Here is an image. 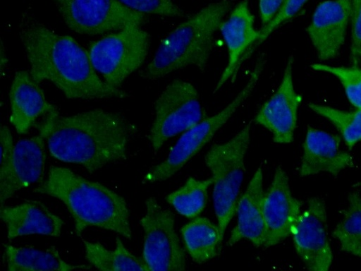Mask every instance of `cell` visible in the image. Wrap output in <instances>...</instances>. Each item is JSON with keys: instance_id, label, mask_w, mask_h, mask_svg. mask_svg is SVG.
<instances>
[{"instance_id": "6", "label": "cell", "mask_w": 361, "mask_h": 271, "mask_svg": "<svg viewBox=\"0 0 361 271\" xmlns=\"http://www.w3.org/2000/svg\"><path fill=\"white\" fill-rule=\"evenodd\" d=\"M265 62L264 56L262 54L256 61L248 80L236 97L220 112L207 116L183 133L166 158L149 169L144 176L142 183H154L171 177L209 143L252 94L261 76Z\"/></svg>"}, {"instance_id": "15", "label": "cell", "mask_w": 361, "mask_h": 271, "mask_svg": "<svg viewBox=\"0 0 361 271\" xmlns=\"http://www.w3.org/2000/svg\"><path fill=\"white\" fill-rule=\"evenodd\" d=\"M255 16L252 13L248 0L238 3L229 17L221 22L220 30L228 50V62L216 84L214 92L225 83L236 78L241 59L259 37V30L254 27Z\"/></svg>"}, {"instance_id": "22", "label": "cell", "mask_w": 361, "mask_h": 271, "mask_svg": "<svg viewBox=\"0 0 361 271\" xmlns=\"http://www.w3.org/2000/svg\"><path fill=\"white\" fill-rule=\"evenodd\" d=\"M188 253L197 263H203L217 256L223 239L218 225L206 217H195L181 229Z\"/></svg>"}, {"instance_id": "26", "label": "cell", "mask_w": 361, "mask_h": 271, "mask_svg": "<svg viewBox=\"0 0 361 271\" xmlns=\"http://www.w3.org/2000/svg\"><path fill=\"white\" fill-rule=\"evenodd\" d=\"M310 109L331 121L338 130L349 149L361 141V108L352 112L310 103Z\"/></svg>"}, {"instance_id": "25", "label": "cell", "mask_w": 361, "mask_h": 271, "mask_svg": "<svg viewBox=\"0 0 361 271\" xmlns=\"http://www.w3.org/2000/svg\"><path fill=\"white\" fill-rule=\"evenodd\" d=\"M213 184L212 178L199 180L192 177L169 194L167 202L181 215L195 218L204 209L207 201V189Z\"/></svg>"}, {"instance_id": "33", "label": "cell", "mask_w": 361, "mask_h": 271, "mask_svg": "<svg viewBox=\"0 0 361 271\" xmlns=\"http://www.w3.org/2000/svg\"><path fill=\"white\" fill-rule=\"evenodd\" d=\"M7 62L6 54L4 53V48L3 44H1V69L4 67V64H6Z\"/></svg>"}, {"instance_id": "11", "label": "cell", "mask_w": 361, "mask_h": 271, "mask_svg": "<svg viewBox=\"0 0 361 271\" xmlns=\"http://www.w3.org/2000/svg\"><path fill=\"white\" fill-rule=\"evenodd\" d=\"M298 255L306 267L312 271H326L332 263L328 236L326 203L320 197H312L300 214L291 233Z\"/></svg>"}, {"instance_id": "2", "label": "cell", "mask_w": 361, "mask_h": 271, "mask_svg": "<svg viewBox=\"0 0 361 271\" xmlns=\"http://www.w3.org/2000/svg\"><path fill=\"white\" fill-rule=\"evenodd\" d=\"M20 37L30 73L37 83L49 80L71 99L128 96L125 91L100 79L88 52L71 37L59 35L36 22L23 24Z\"/></svg>"}, {"instance_id": "19", "label": "cell", "mask_w": 361, "mask_h": 271, "mask_svg": "<svg viewBox=\"0 0 361 271\" xmlns=\"http://www.w3.org/2000/svg\"><path fill=\"white\" fill-rule=\"evenodd\" d=\"M264 194L262 171L258 168L239 199L236 210L237 223L227 241L228 246L247 239L256 247H264L267 238Z\"/></svg>"}, {"instance_id": "28", "label": "cell", "mask_w": 361, "mask_h": 271, "mask_svg": "<svg viewBox=\"0 0 361 271\" xmlns=\"http://www.w3.org/2000/svg\"><path fill=\"white\" fill-rule=\"evenodd\" d=\"M308 0H283L273 19L259 30V37L241 59V64L279 27L290 20L301 10Z\"/></svg>"}, {"instance_id": "20", "label": "cell", "mask_w": 361, "mask_h": 271, "mask_svg": "<svg viewBox=\"0 0 361 271\" xmlns=\"http://www.w3.org/2000/svg\"><path fill=\"white\" fill-rule=\"evenodd\" d=\"M30 72H16L10 91V121L18 133H25L41 116L56 112Z\"/></svg>"}, {"instance_id": "29", "label": "cell", "mask_w": 361, "mask_h": 271, "mask_svg": "<svg viewBox=\"0 0 361 271\" xmlns=\"http://www.w3.org/2000/svg\"><path fill=\"white\" fill-rule=\"evenodd\" d=\"M128 8L142 13L181 17L184 11L171 0H118Z\"/></svg>"}, {"instance_id": "7", "label": "cell", "mask_w": 361, "mask_h": 271, "mask_svg": "<svg viewBox=\"0 0 361 271\" xmlns=\"http://www.w3.org/2000/svg\"><path fill=\"white\" fill-rule=\"evenodd\" d=\"M149 46V34L140 25H132L93 42L88 54L94 68L104 80L119 88L142 64Z\"/></svg>"}, {"instance_id": "27", "label": "cell", "mask_w": 361, "mask_h": 271, "mask_svg": "<svg viewBox=\"0 0 361 271\" xmlns=\"http://www.w3.org/2000/svg\"><path fill=\"white\" fill-rule=\"evenodd\" d=\"M311 68L319 72L334 76L341 83L350 103L355 108H361V68L330 66L313 64Z\"/></svg>"}, {"instance_id": "10", "label": "cell", "mask_w": 361, "mask_h": 271, "mask_svg": "<svg viewBox=\"0 0 361 271\" xmlns=\"http://www.w3.org/2000/svg\"><path fill=\"white\" fill-rule=\"evenodd\" d=\"M66 25L75 32L97 35L141 25L145 14L118 0H54Z\"/></svg>"}, {"instance_id": "8", "label": "cell", "mask_w": 361, "mask_h": 271, "mask_svg": "<svg viewBox=\"0 0 361 271\" xmlns=\"http://www.w3.org/2000/svg\"><path fill=\"white\" fill-rule=\"evenodd\" d=\"M207 116L193 85L180 79L173 80L155 102V117L149 134L154 151Z\"/></svg>"}, {"instance_id": "3", "label": "cell", "mask_w": 361, "mask_h": 271, "mask_svg": "<svg viewBox=\"0 0 361 271\" xmlns=\"http://www.w3.org/2000/svg\"><path fill=\"white\" fill-rule=\"evenodd\" d=\"M61 200L71 215L75 233L89 227L114 231L130 239V212L124 198L107 186L63 167L51 166L47 179L33 189Z\"/></svg>"}, {"instance_id": "32", "label": "cell", "mask_w": 361, "mask_h": 271, "mask_svg": "<svg viewBox=\"0 0 361 271\" xmlns=\"http://www.w3.org/2000/svg\"><path fill=\"white\" fill-rule=\"evenodd\" d=\"M283 0H259V11L262 26L269 23L281 7Z\"/></svg>"}, {"instance_id": "17", "label": "cell", "mask_w": 361, "mask_h": 271, "mask_svg": "<svg viewBox=\"0 0 361 271\" xmlns=\"http://www.w3.org/2000/svg\"><path fill=\"white\" fill-rule=\"evenodd\" d=\"M44 141V136L39 134L21 139L15 145L11 171L0 184L1 206L17 191L42 181L46 161Z\"/></svg>"}, {"instance_id": "5", "label": "cell", "mask_w": 361, "mask_h": 271, "mask_svg": "<svg viewBox=\"0 0 361 271\" xmlns=\"http://www.w3.org/2000/svg\"><path fill=\"white\" fill-rule=\"evenodd\" d=\"M251 122L231 139L214 144L205 155V164L213 180L214 208L222 239L236 213L245 171V155L250 138Z\"/></svg>"}, {"instance_id": "16", "label": "cell", "mask_w": 361, "mask_h": 271, "mask_svg": "<svg viewBox=\"0 0 361 271\" xmlns=\"http://www.w3.org/2000/svg\"><path fill=\"white\" fill-rule=\"evenodd\" d=\"M337 135L307 126L303 143L300 175L307 176L328 172L336 176L343 169L354 166L353 156L340 149Z\"/></svg>"}, {"instance_id": "18", "label": "cell", "mask_w": 361, "mask_h": 271, "mask_svg": "<svg viewBox=\"0 0 361 271\" xmlns=\"http://www.w3.org/2000/svg\"><path fill=\"white\" fill-rule=\"evenodd\" d=\"M0 217L7 229V237L41 234L61 235L63 220L39 200H25L13 206H1Z\"/></svg>"}, {"instance_id": "1", "label": "cell", "mask_w": 361, "mask_h": 271, "mask_svg": "<svg viewBox=\"0 0 361 271\" xmlns=\"http://www.w3.org/2000/svg\"><path fill=\"white\" fill-rule=\"evenodd\" d=\"M38 129L54 157L82 165L90 173L126 159L134 131L122 116L102 109L68 116L56 111L45 116Z\"/></svg>"}, {"instance_id": "21", "label": "cell", "mask_w": 361, "mask_h": 271, "mask_svg": "<svg viewBox=\"0 0 361 271\" xmlns=\"http://www.w3.org/2000/svg\"><path fill=\"white\" fill-rule=\"evenodd\" d=\"M4 258L8 271L21 270H87L92 265H73L65 261L57 248L51 246L46 249L32 246L4 245Z\"/></svg>"}, {"instance_id": "14", "label": "cell", "mask_w": 361, "mask_h": 271, "mask_svg": "<svg viewBox=\"0 0 361 271\" xmlns=\"http://www.w3.org/2000/svg\"><path fill=\"white\" fill-rule=\"evenodd\" d=\"M302 202L291 193L288 177L278 167L264 194L263 210L267 229L264 247L274 246L290 235L300 215Z\"/></svg>"}, {"instance_id": "13", "label": "cell", "mask_w": 361, "mask_h": 271, "mask_svg": "<svg viewBox=\"0 0 361 271\" xmlns=\"http://www.w3.org/2000/svg\"><path fill=\"white\" fill-rule=\"evenodd\" d=\"M350 12V0H326L314 9L306 31L321 61L338 54L345 42Z\"/></svg>"}, {"instance_id": "30", "label": "cell", "mask_w": 361, "mask_h": 271, "mask_svg": "<svg viewBox=\"0 0 361 271\" xmlns=\"http://www.w3.org/2000/svg\"><path fill=\"white\" fill-rule=\"evenodd\" d=\"M350 1L351 44L349 59L351 66H359L361 64V0Z\"/></svg>"}, {"instance_id": "24", "label": "cell", "mask_w": 361, "mask_h": 271, "mask_svg": "<svg viewBox=\"0 0 361 271\" xmlns=\"http://www.w3.org/2000/svg\"><path fill=\"white\" fill-rule=\"evenodd\" d=\"M348 204L343 219L332 234L342 251L361 258V196L356 191L348 195Z\"/></svg>"}, {"instance_id": "9", "label": "cell", "mask_w": 361, "mask_h": 271, "mask_svg": "<svg viewBox=\"0 0 361 271\" xmlns=\"http://www.w3.org/2000/svg\"><path fill=\"white\" fill-rule=\"evenodd\" d=\"M140 219L144 231L142 258L149 270H183L184 251L174 229L173 213L162 207L154 197L145 201Z\"/></svg>"}, {"instance_id": "12", "label": "cell", "mask_w": 361, "mask_h": 271, "mask_svg": "<svg viewBox=\"0 0 361 271\" xmlns=\"http://www.w3.org/2000/svg\"><path fill=\"white\" fill-rule=\"evenodd\" d=\"M294 57L290 55L286 62L279 86L257 113L256 123L268 129L273 140L281 144L290 143L297 124L298 110L302 96L293 85Z\"/></svg>"}, {"instance_id": "31", "label": "cell", "mask_w": 361, "mask_h": 271, "mask_svg": "<svg viewBox=\"0 0 361 271\" xmlns=\"http://www.w3.org/2000/svg\"><path fill=\"white\" fill-rule=\"evenodd\" d=\"M1 141V163H0V184L8 177L12 169L14 145L12 135L9 128L1 125L0 130Z\"/></svg>"}, {"instance_id": "4", "label": "cell", "mask_w": 361, "mask_h": 271, "mask_svg": "<svg viewBox=\"0 0 361 271\" xmlns=\"http://www.w3.org/2000/svg\"><path fill=\"white\" fill-rule=\"evenodd\" d=\"M231 6L229 0L210 4L178 25L162 39L142 76L156 80L189 66L204 71L214 33Z\"/></svg>"}, {"instance_id": "23", "label": "cell", "mask_w": 361, "mask_h": 271, "mask_svg": "<svg viewBox=\"0 0 361 271\" xmlns=\"http://www.w3.org/2000/svg\"><path fill=\"white\" fill-rule=\"evenodd\" d=\"M85 246V258L89 263L99 270H144L149 268L142 258L133 255L117 237L115 248L110 251L99 242H91L82 239Z\"/></svg>"}]
</instances>
